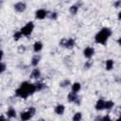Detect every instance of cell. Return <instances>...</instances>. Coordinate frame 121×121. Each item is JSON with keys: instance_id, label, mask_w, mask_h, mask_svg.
Returning <instances> with one entry per match:
<instances>
[{"instance_id": "484cf974", "label": "cell", "mask_w": 121, "mask_h": 121, "mask_svg": "<svg viewBox=\"0 0 121 121\" xmlns=\"http://www.w3.org/2000/svg\"><path fill=\"white\" fill-rule=\"evenodd\" d=\"M106 120H108V121L112 120V118L110 117V115H109V114H105V115L101 116V121H106Z\"/></svg>"}, {"instance_id": "4fadbf2b", "label": "cell", "mask_w": 121, "mask_h": 121, "mask_svg": "<svg viewBox=\"0 0 121 121\" xmlns=\"http://www.w3.org/2000/svg\"><path fill=\"white\" fill-rule=\"evenodd\" d=\"M43 43L41 42V41H36L34 43H33V51L35 53H39L43 50Z\"/></svg>"}, {"instance_id": "2e32d148", "label": "cell", "mask_w": 121, "mask_h": 121, "mask_svg": "<svg viewBox=\"0 0 121 121\" xmlns=\"http://www.w3.org/2000/svg\"><path fill=\"white\" fill-rule=\"evenodd\" d=\"M80 90H81V84H80V82L76 81V82L72 83V85H71V91L72 92L78 94Z\"/></svg>"}, {"instance_id": "5bb4252c", "label": "cell", "mask_w": 121, "mask_h": 121, "mask_svg": "<svg viewBox=\"0 0 121 121\" xmlns=\"http://www.w3.org/2000/svg\"><path fill=\"white\" fill-rule=\"evenodd\" d=\"M6 114H7V117H8L9 119H13V118H15V117H16L17 112H16V110H15L14 108L9 107V108L8 109V111H7Z\"/></svg>"}, {"instance_id": "7c38bea8", "label": "cell", "mask_w": 121, "mask_h": 121, "mask_svg": "<svg viewBox=\"0 0 121 121\" xmlns=\"http://www.w3.org/2000/svg\"><path fill=\"white\" fill-rule=\"evenodd\" d=\"M41 75H42L41 70H40L39 68L35 67V68H33V70L31 71L30 75H29V78H30V79H38V78L41 77Z\"/></svg>"}, {"instance_id": "e0dca14e", "label": "cell", "mask_w": 121, "mask_h": 121, "mask_svg": "<svg viewBox=\"0 0 121 121\" xmlns=\"http://www.w3.org/2000/svg\"><path fill=\"white\" fill-rule=\"evenodd\" d=\"M113 66H114V61H113V60L109 59V60H107L105 61V69H106L107 71L112 70Z\"/></svg>"}, {"instance_id": "30bf717a", "label": "cell", "mask_w": 121, "mask_h": 121, "mask_svg": "<svg viewBox=\"0 0 121 121\" xmlns=\"http://www.w3.org/2000/svg\"><path fill=\"white\" fill-rule=\"evenodd\" d=\"M105 99L104 98H99V99H97L96 100V102H95V111H97V112H101V111H103L104 110V107H105Z\"/></svg>"}, {"instance_id": "d6986e66", "label": "cell", "mask_w": 121, "mask_h": 121, "mask_svg": "<svg viewBox=\"0 0 121 121\" xmlns=\"http://www.w3.org/2000/svg\"><path fill=\"white\" fill-rule=\"evenodd\" d=\"M78 9H79V6H78V4H74V5H72V6L69 8V11H70L71 14L76 15V14L78 13Z\"/></svg>"}, {"instance_id": "ac0fdd59", "label": "cell", "mask_w": 121, "mask_h": 121, "mask_svg": "<svg viewBox=\"0 0 121 121\" xmlns=\"http://www.w3.org/2000/svg\"><path fill=\"white\" fill-rule=\"evenodd\" d=\"M113 107H114V102H113L112 100H106V101H105L104 110H106V111H111Z\"/></svg>"}, {"instance_id": "8992f818", "label": "cell", "mask_w": 121, "mask_h": 121, "mask_svg": "<svg viewBox=\"0 0 121 121\" xmlns=\"http://www.w3.org/2000/svg\"><path fill=\"white\" fill-rule=\"evenodd\" d=\"M67 101L70 102V103H75V104L78 105L80 103V98H79V96L77 93H74V92L71 91L67 95Z\"/></svg>"}, {"instance_id": "7a4b0ae2", "label": "cell", "mask_w": 121, "mask_h": 121, "mask_svg": "<svg viewBox=\"0 0 121 121\" xmlns=\"http://www.w3.org/2000/svg\"><path fill=\"white\" fill-rule=\"evenodd\" d=\"M112 29L108 26H104L102 27L95 35V42L96 43L102 44V45H106L108 43L109 38L112 36Z\"/></svg>"}, {"instance_id": "44dd1931", "label": "cell", "mask_w": 121, "mask_h": 121, "mask_svg": "<svg viewBox=\"0 0 121 121\" xmlns=\"http://www.w3.org/2000/svg\"><path fill=\"white\" fill-rule=\"evenodd\" d=\"M82 119V113L80 112H77L74 113V115L72 116V120L73 121H80Z\"/></svg>"}, {"instance_id": "9a60e30c", "label": "cell", "mask_w": 121, "mask_h": 121, "mask_svg": "<svg viewBox=\"0 0 121 121\" xmlns=\"http://www.w3.org/2000/svg\"><path fill=\"white\" fill-rule=\"evenodd\" d=\"M40 61H41V56L38 55V54H36V55H34V56L32 57V59H31V60H30V63H31V65H32L33 67H37L38 64L40 63Z\"/></svg>"}, {"instance_id": "83f0119b", "label": "cell", "mask_w": 121, "mask_h": 121, "mask_svg": "<svg viewBox=\"0 0 121 121\" xmlns=\"http://www.w3.org/2000/svg\"><path fill=\"white\" fill-rule=\"evenodd\" d=\"M91 66H92V62H91V60H87V61L85 62V64H84V67H85L86 69L91 68Z\"/></svg>"}, {"instance_id": "277c9868", "label": "cell", "mask_w": 121, "mask_h": 121, "mask_svg": "<svg viewBox=\"0 0 121 121\" xmlns=\"http://www.w3.org/2000/svg\"><path fill=\"white\" fill-rule=\"evenodd\" d=\"M34 27H35L34 23H33L32 21H29V22H27L24 26H22V27L20 28V30H21V32L23 33L24 36L28 37V36H30V35L32 34V32H33V30H34Z\"/></svg>"}, {"instance_id": "4316f807", "label": "cell", "mask_w": 121, "mask_h": 121, "mask_svg": "<svg viewBox=\"0 0 121 121\" xmlns=\"http://www.w3.org/2000/svg\"><path fill=\"white\" fill-rule=\"evenodd\" d=\"M25 51H26L25 45H20L19 48H18V52H19L20 54H22V53H25Z\"/></svg>"}, {"instance_id": "1f68e13d", "label": "cell", "mask_w": 121, "mask_h": 121, "mask_svg": "<svg viewBox=\"0 0 121 121\" xmlns=\"http://www.w3.org/2000/svg\"><path fill=\"white\" fill-rule=\"evenodd\" d=\"M120 114H121V113H120Z\"/></svg>"}, {"instance_id": "f1b7e54d", "label": "cell", "mask_w": 121, "mask_h": 121, "mask_svg": "<svg viewBox=\"0 0 121 121\" xmlns=\"http://www.w3.org/2000/svg\"><path fill=\"white\" fill-rule=\"evenodd\" d=\"M113 6H114L115 8H120V7H121V0H117V1L113 4Z\"/></svg>"}, {"instance_id": "cb8c5ba5", "label": "cell", "mask_w": 121, "mask_h": 121, "mask_svg": "<svg viewBox=\"0 0 121 121\" xmlns=\"http://www.w3.org/2000/svg\"><path fill=\"white\" fill-rule=\"evenodd\" d=\"M6 70H7V64L2 60V61H1V64H0V74H1V75L4 74Z\"/></svg>"}, {"instance_id": "9c48e42d", "label": "cell", "mask_w": 121, "mask_h": 121, "mask_svg": "<svg viewBox=\"0 0 121 121\" xmlns=\"http://www.w3.org/2000/svg\"><path fill=\"white\" fill-rule=\"evenodd\" d=\"M95 55V48L93 46H86L84 49H83V56L88 59V60H91Z\"/></svg>"}, {"instance_id": "603a6c76", "label": "cell", "mask_w": 121, "mask_h": 121, "mask_svg": "<svg viewBox=\"0 0 121 121\" xmlns=\"http://www.w3.org/2000/svg\"><path fill=\"white\" fill-rule=\"evenodd\" d=\"M35 84H36V87H37V92L42 91L43 89H44V88H45L44 83H43V82H42V81H37V82H35Z\"/></svg>"}, {"instance_id": "ffe728a7", "label": "cell", "mask_w": 121, "mask_h": 121, "mask_svg": "<svg viewBox=\"0 0 121 121\" xmlns=\"http://www.w3.org/2000/svg\"><path fill=\"white\" fill-rule=\"evenodd\" d=\"M23 36H24V35H23V33L21 32V30H17V31H15V32L13 33V35H12V39H13V41L17 42V41H19Z\"/></svg>"}, {"instance_id": "f546056e", "label": "cell", "mask_w": 121, "mask_h": 121, "mask_svg": "<svg viewBox=\"0 0 121 121\" xmlns=\"http://www.w3.org/2000/svg\"><path fill=\"white\" fill-rule=\"evenodd\" d=\"M116 42H117V44L121 47V37H119V38L117 39V41H116Z\"/></svg>"}, {"instance_id": "4dcf8cb0", "label": "cell", "mask_w": 121, "mask_h": 121, "mask_svg": "<svg viewBox=\"0 0 121 121\" xmlns=\"http://www.w3.org/2000/svg\"><path fill=\"white\" fill-rule=\"evenodd\" d=\"M117 19L119 20V21H121V10L118 12V14H117Z\"/></svg>"}, {"instance_id": "7402d4cb", "label": "cell", "mask_w": 121, "mask_h": 121, "mask_svg": "<svg viewBox=\"0 0 121 121\" xmlns=\"http://www.w3.org/2000/svg\"><path fill=\"white\" fill-rule=\"evenodd\" d=\"M70 84H71V81H70L69 79H64V80H62V81L60 82V87H61V88H66V87H68Z\"/></svg>"}, {"instance_id": "5b68a950", "label": "cell", "mask_w": 121, "mask_h": 121, "mask_svg": "<svg viewBox=\"0 0 121 121\" xmlns=\"http://www.w3.org/2000/svg\"><path fill=\"white\" fill-rule=\"evenodd\" d=\"M76 41L74 38H63L60 42V45L66 48V49H71L75 46Z\"/></svg>"}, {"instance_id": "ba28073f", "label": "cell", "mask_w": 121, "mask_h": 121, "mask_svg": "<svg viewBox=\"0 0 121 121\" xmlns=\"http://www.w3.org/2000/svg\"><path fill=\"white\" fill-rule=\"evenodd\" d=\"M13 9L18 13H22L26 9V4L23 1H19L13 5Z\"/></svg>"}, {"instance_id": "d4e9b609", "label": "cell", "mask_w": 121, "mask_h": 121, "mask_svg": "<svg viewBox=\"0 0 121 121\" xmlns=\"http://www.w3.org/2000/svg\"><path fill=\"white\" fill-rule=\"evenodd\" d=\"M58 17H59V15H58V12H56V11L51 12L50 15H49V18H50L51 20H57Z\"/></svg>"}, {"instance_id": "6da1fadb", "label": "cell", "mask_w": 121, "mask_h": 121, "mask_svg": "<svg viewBox=\"0 0 121 121\" xmlns=\"http://www.w3.org/2000/svg\"><path fill=\"white\" fill-rule=\"evenodd\" d=\"M36 92H37L36 84L30 83L27 80H25V81L21 82L20 86L15 90V95L20 98L26 99L29 95H32Z\"/></svg>"}, {"instance_id": "52a82bcc", "label": "cell", "mask_w": 121, "mask_h": 121, "mask_svg": "<svg viewBox=\"0 0 121 121\" xmlns=\"http://www.w3.org/2000/svg\"><path fill=\"white\" fill-rule=\"evenodd\" d=\"M34 15L36 20H43L48 16V11L45 9H39L35 11Z\"/></svg>"}, {"instance_id": "3957f363", "label": "cell", "mask_w": 121, "mask_h": 121, "mask_svg": "<svg viewBox=\"0 0 121 121\" xmlns=\"http://www.w3.org/2000/svg\"><path fill=\"white\" fill-rule=\"evenodd\" d=\"M35 114H36V109L34 107H30L26 111L22 112L20 113V119L23 121H27V120H30L31 118H33V116Z\"/></svg>"}, {"instance_id": "8fae6325", "label": "cell", "mask_w": 121, "mask_h": 121, "mask_svg": "<svg viewBox=\"0 0 121 121\" xmlns=\"http://www.w3.org/2000/svg\"><path fill=\"white\" fill-rule=\"evenodd\" d=\"M65 112V106L63 104H57L54 108V112L57 115H62Z\"/></svg>"}]
</instances>
